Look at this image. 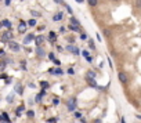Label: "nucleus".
<instances>
[{"label":"nucleus","instance_id":"1","mask_svg":"<svg viewBox=\"0 0 141 123\" xmlns=\"http://www.w3.org/2000/svg\"><path fill=\"white\" fill-rule=\"evenodd\" d=\"M66 104H68V105H66V108H68L69 111H73V109L76 108V98H75V97H71Z\"/></svg>","mask_w":141,"mask_h":123},{"label":"nucleus","instance_id":"2","mask_svg":"<svg viewBox=\"0 0 141 123\" xmlns=\"http://www.w3.org/2000/svg\"><path fill=\"white\" fill-rule=\"evenodd\" d=\"M8 47L11 48L12 51H19V48H21V47H19V44H18V43H17V42H14V40H10Z\"/></svg>","mask_w":141,"mask_h":123},{"label":"nucleus","instance_id":"3","mask_svg":"<svg viewBox=\"0 0 141 123\" xmlns=\"http://www.w3.org/2000/svg\"><path fill=\"white\" fill-rule=\"evenodd\" d=\"M11 37H12V32L11 30H6V32H3V35H1V40H4V42L10 40Z\"/></svg>","mask_w":141,"mask_h":123},{"label":"nucleus","instance_id":"4","mask_svg":"<svg viewBox=\"0 0 141 123\" xmlns=\"http://www.w3.org/2000/svg\"><path fill=\"white\" fill-rule=\"evenodd\" d=\"M118 78H119V80L122 82V83H127V82H129V78H127V75L125 72H120L119 75H118Z\"/></svg>","mask_w":141,"mask_h":123},{"label":"nucleus","instance_id":"5","mask_svg":"<svg viewBox=\"0 0 141 123\" xmlns=\"http://www.w3.org/2000/svg\"><path fill=\"white\" fill-rule=\"evenodd\" d=\"M35 37H36V36H35L33 33H29V35H26V37L24 39V43H25V44H29L32 40H35Z\"/></svg>","mask_w":141,"mask_h":123},{"label":"nucleus","instance_id":"6","mask_svg":"<svg viewBox=\"0 0 141 123\" xmlns=\"http://www.w3.org/2000/svg\"><path fill=\"white\" fill-rule=\"evenodd\" d=\"M66 50L71 51V53H72V54H75V55H79V48L78 47H73V46H66Z\"/></svg>","mask_w":141,"mask_h":123},{"label":"nucleus","instance_id":"7","mask_svg":"<svg viewBox=\"0 0 141 123\" xmlns=\"http://www.w3.org/2000/svg\"><path fill=\"white\" fill-rule=\"evenodd\" d=\"M25 30H26V22H24V21H21L19 22V25H18V32H21V33H24Z\"/></svg>","mask_w":141,"mask_h":123},{"label":"nucleus","instance_id":"8","mask_svg":"<svg viewBox=\"0 0 141 123\" xmlns=\"http://www.w3.org/2000/svg\"><path fill=\"white\" fill-rule=\"evenodd\" d=\"M15 93H17V94H22V93H24V87H22L21 83L15 84Z\"/></svg>","mask_w":141,"mask_h":123},{"label":"nucleus","instance_id":"9","mask_svg":"<svg viewBox=\"0 0 141 123\" xmlns=\"http://www.w3.org/2000/svg\"><path fill=\"white\" fill-rule=\"evenodd\" d=\"M43 42H44V37H43V36H36V37H35V43H36L37 47H40V44H42Z\"/></svg>","mask_w":141,"mask_h":123},{"label":"nucleus","instance_id":"10","mask_svg":"<svg viewBox=\"0 0 141 123\" xmlns=\"http://www.w3.org/2000/svg\"><path fill=\"white\" fill-rule=\"evenodd\" d=\"M83 55H84V58H86L87 62H91V61H93V58L90 57V54H89V51L87 50H83Z\"/></svg>","mask_w":141,"mask_h":123},{"label":"nucleus","instance_id":"11","mask_svg":"<svg viewBox=\"0 0 141 123\" xmlns=\"http://www.w3.org/2000/svg\"><path fill=\"white\" fill-rule=\"evenodd\" d=\"M0 25H3V26H6V28H11V22H10L8 19H3V21L0 22Z\"/></svg>","mask_w":141,"mask_h":123},{"label":"nucleus","instance_id":"12","mask_svg":"<svg viewBox=\"0 0 141 123\" xmlns=\"http://www.w3.org/2000/svg\"><path fill=\"white\" fill-rule=\"evenodd\" d=\"M62 12H58V14H55L54 17H53V21H60V19H62Z\"/></svg>","mask_w":141,"mask_h":123},{"label":"nucleus","instance_id":"13","mask_svg":"<svg viewBox=\"0 0 141 123\" xmlns=\"http://www.w3.org/2000/svg\"><path fill=\"white\" fill-rule=\"evenodd\" d=\"M50 72L51 73H57V75H62V69H61V68H55V69H51V71H50Z\"/></svg>","mask_w":141,"mask_h":123},{"label":"nucleus","instance_id":"14","mask_svg":"<svg viewBox=\"0 0 141 123\" xmlns=\"http://www.w3.org/2000/svg\"><path fill=\"white\" fill-rule=\"evenodd\" d=\"M36 54L39 55V57H44V51L42 50V47H37L36 48Z\"/></svg>","mask_w":141,"mask_h":123},{"label":"nucleus","instance_id":"15","mask_svg":"<svg viewBox=\"0 0 141 123\" xmlns=\"http://www.w3.org/2000/svg\"><path fill=\"white\" fill-rule=\"evenodd\" d=\"M68 28H69L71 30H73V32H78V30H79V26H76V25H72V24H69Z\"/></svg>","mask_w":141,"mask_h":123},{"label":"nucleus","instance_id":"16","mask_svg":"<svg viewBox=\"0 0 141 123\" xmlns=\"http://www.w3.org/2000/svg\"><path fill=\"white\" fill-rule=\"evenodd\" d=\"M22 112H24V105H21V107H18V108H17V116H21Z\"/></svg>","mask_w":141,"mask_h":123},{"label":"nucleus","instance_id":"17","mask_svg":"<svg viewBox=\"0 0 141 123\" xmlns=\"http://www.w3.org/2000/svg\"><path fill=\"white\" fill-rule=\"evenodd\" d=\"M71 24H72V25H76V26H79V25H80V24H79V21L75 18V17H72V18H71Z\"/></svg>","mask_w":141,"mask_h":123},{"label":"nucleus","instance_id":"18","mask_svg":"<svg viewBox=\"0 0 141 123\" xmlns=\"http://www.w3.org/2000/svg\"><path fill=\"white\" fill-rule=\"evenodd\" d=\"M26 25H29V26H35V25H36V21H35V19H29V21L26 22Z\"/></svg>","mask_w":141,"mask_h":123},{"label":"nucleus","instance_id":"19","mask_svg":"<svg viewBox=\"0 0 141 123\" xmlns=\"http://www.w3.org/2000/svg\"><path fill=\"white\" fill-rule=\"evenodd\" d=\"M48 36H50V40H55V39H57V35H55L54 32H50V35H48Z\"/></svg>","mask_w":141,"mask_h":123},{"label":"nucleus","instance_id":"20","mask_svg":"<svg viewBox=\"0 0 141 123\" xmlns=\"http://www.w3.org/2000/svg\"><path fill=\"white\" fill-rule=\"evenodd\" d=\"M94 78H96V73L94 72H89L87 73V79H94Z\"/></svg>","mask_w":141,"mask_h":123},{"label":"nucleus","instance_id":"21","mask_svg":"<svg viewBox=\"0 0 141 123\" xmlns=\"http://www.w3.org/2000/svg\"><path fill=\"white\" fill-rule=\"evenodd\" d=\"M73 116H75L76 119H80V118H82V114H80V112H79V111H76L75 114H73Z\"/></svg>","mask_w":141,"mask_h":123},{"label":"nucleus","instance_id":"22","mask_svg":"<svg viewBox=\"0 0 141 123\" xmlns=\"http://www.w3.org/2000/svg\"><path fill=\"white\" fill-rule=\"evenodd\" d=\"M89 83H90V86L97 87V83H96V80H94V79H90V80H89Z\"/></svg>","mask_w":141,"mask_h":123},{"label":"nucleus","instance_id":"23","mask_svg":"<svg viewBox=\"0 0 141 123\" xmlns=\"http://www.w3.org/2000/svg\"><path fill=\"white\" fill-rule=\"evenodd\" d=\"M40 86H42L43 89H47V87H48V83H47V82H40Z\"/></svg>","mask_w":141,"mask_h":123},{"label":"nucleus","instance_id":"24","mask_svg":"<svg viewBox=\"0 0 141 123\" xmlns=\"http://www.w3.org/2000/svg\"><path fill=\"white\" fill-rule=\"evenodd\" d=\"M97 3H98L97 0H89V4L90 6H97Z\"/></svg>","mask_w":141,"mask_h":123},{"label":"nucleus","instance_id":"25","mask_svg":"<svg viewBox=\"0 0 141 123\" xmlns=\"http://www.w3.org/2000/svg\"><path fill=\"white\" fill-rule=\"evenodd\" d=\"M4 68H6V61H3V62H0V71H3Z\"/></svg>","mask_w":141,"mask_h":123},{"label":"nucleus","instance_id":"26","mask_svg":"<svg viewBox=\"0 0 141 123\" xmlns=\"http://www.w3.org/2000/svg\"><path fill=\"white\" fill-rule=\"evenodd\" d=\"M42 97H43V96H42L40 93L37 94V96H36V102H40V101H42Z\"/></svg>","mask_w":141,"mask_h":123},{"label":"nucleus","instance_id":"27","mask_svg":"<svg viewBox=\"0 0 141 123\" xmlns=\"http://www.w3.org/2000/svg\"><path fill=\"white\" fill-rule=\"evenodd\" d=\"M26 115H28L29 118H32V116H35V112H33V111H28V112H26Z\"/></svg>","mask_w":141,"mask_h":123},{"label":"nucleus","instance_id":"28","mask_svg":"<svg viewBox=\"0 0 141 123\" xmlns=\"http://www.w3.org/2000/svg\"><path fill=\"white\" fill-rule=\"evenodd\" d=\"M48 58H50L53 62H54V60H55V57H54V54H53V53H50V54H48Z\"/></svg>","mask_w":141,"mask_h":123},{"label":"nucleus","instance_id":"29","mask_svg":"<svg viewBox=\"0 0 141 123\" xmlns=\"http://www.w3.org/2000/svg\"><path fill=\"white\" fill-rule=\"evenodd\" d=\"M48 123H57V118H51V119H48Z\"/></svg>","mask_w":141,"mask_h":123},{"label":"nucleus","instance_id":"30","mask_svg":"<svg viewBox=\"0 0 141 123\" xmlns=\"http://www.w3.org/2000/svg\"><path fill=\"white\" fill-rule=\"evenodd\" d=\"M30 14H32L33 17H40V14H39V12H37V11H33V10H32V12H30Z\"/></svg>","mask_w":141,"mask_h":123},{"label":"nucleus","instance_id":"31","mask_svg":"<svg viewBox=\"0 0 141 123\" xmlns=\"http://www.w3.org/2000/svg\"><path fill=\"white\" fill-rule=\"evenodd\" d=\"M53 104L58 105V104H60V98H54V100H53Z\"/></svg>","mask_w":141,"mask_h":123},{"label":"nucleus","instance_id":"32","mask_svg":"<svg viewBox=\"0 0 141 123\" xmlns=\"http://www.w3.org/2000/svg\"><path fill=\"white\" fill-rule=\"evenodd\" d=\"M7 101H8V102L14 101V97H12V96H8V97H7Z\"/></svg>","mask_w":141,"mask_h":123},{"label":"nucleus","instance_id":"33","mask_svg":"<svg viewBox=\"0 0 141 123\" xmlns=\"http://www.w3.org/2000/svg\"><path fill=\"white\" fill-rule=\"evenodd\" d=\"M68 73H69V75H73V73H75V71H73L72 68H69L68 69Z\"/></svg>","mask_w":141,"mask_h":123},{"label":"nucleus","instance_id":"34","mask_svg":"<svg viewBox=\"0 0 141 123\" xmlns=\"http://www.w3.org/2000/svg\"><path fill=\"white\" fill-rule=\"evenodd\" d=\"M80 39H82V40H86V39H87V36L84 35V33H82V35H80Z\"/></svg>","mask_w":141,"mask_h":123},{"label":"nucleus","instance_id":"35","mask_svg":"<svg viewBox=\"0 0 141 123\" xmlns=\"http://www.w3.org/2000/svg\"><path fill=\"white\" fill-rule=\"evenodd\" d=\"M73 40H75V39H73L72 36H68V42H69V43H73Z\"/></svg>","mask_w":141,"mask_h":123},{"label":"nucleus","instance_id":"36","mask_svg":"<svg viewBox=\"0 0 141 123\" xmlns=\"http://www.w3.org/2000/svg\"><path fill=\"white\" fill-rule=\"evenodd\" d=\"M1 119H4V120H8V116H7V114H3V116H1Z\"/></svg>","mask_w":141,"mask_h":123},{"label":"nucleus","instance_id":"37","mask_svg":"<svg viewBox=\"0 0 141 123\" xmlns=\"http://www.w3.org/2000/svg\"><path fill=\"white\" fill-rule=\"evenodd\" d=\"M65 6H66V10H68V11H69V12H71V14H72V8H71V7H69V6H68V4H65Z\"/></svg>","mask_w":141,"mask_h":123},{"label":"nucleus","instance_id":"38","mask_svg":"<svg viewBox=\"0 0 141 123\" xmlns=\"http://www.w3.org/2000/svg\"><path fill=\"white\" fill-rule=\"evenodd\" d=\"M54 64H55V65H60V61H58L57 58H55V60H54Z\"/></svg>","mask_w":141,"mask_h":123},{"label":"nucleus","instance_id":"39","mask_svg":"<svg viewBox=\"0 0 141 123\" xmlns=\"http://www.w3.org/2000/svg\"><path fill=\"white\" fill-rule=\"evenodd\" d=\"M4 55V50H0V57H3Z\"/></svg>","mask_w":141,"mask_h":123},{"label":"nucleus","instance_id":"40","mask_svg":"<svg viewBox=\"0 0 141 123\" xmlns=\"http://www.w3.org/2000/svg\"><path fill=\"white\" fill-rule=\"evenodd\" d=\"M89 43H90V47H91V48H94V43L91 42V40H90V42H89Z\"/></svg>","mask_w":141,"mask_h":123},{"label":"nucleus","instance_id":"41","mask_svg":"<svg viewBox=\"0 0 141 123\" xmlns=\"http://www.w3.org/2000/svg\"><path fill=\"white\" fill-rule=\"evenodd\" d=\"M10 1H11V0H6V1H4V3H6V6H10Z\"/></svg>","mask_w":141,"mask_h":123},{"label":"nucleus","instance_id":"42","mask_svg":"<svg viewBox=\"0 0 141 123\" xmlns=\"http://www.w3.org/2000/svg\"><path fill=\"white\" fill-rule=\"evenodd\" d=\"M137 6L141 7V0H137Z\"/></svg>","mask_w":141,"mask_h":123},{"label":"nucleus","instance_id":"43","mask_svg":"<svg viewBox=\"0 0 141 123\" xmlns=\"http://www.w3.org/2000/svg\"><path fill=\"white\" fill-rule=\"evenodd\" d=\"M55 3H62V0H54Z\"/></svg>","mask_w":141,"mask_h":123},{"label":"nucleus","instance_id":"44","mask_svg":"<svg viewBox=\"0 0 141 123\" xmlns=\"http://www.w3.org/2000/svg\"><path fill=\"white\" fill-rule=\"evenodd\" d=\"M94 123H101V120H100V119H97V120H94Z\"/></svg>","mask_w":141,"mask_h":123},{"label":"nucleus","instance_id":"45","mask_svg":"<svg viewBox=\"0 0 141 123\" xmlns=\"http://www.w3.org/2000/svg\"><path fill=\"white\" fill-rule=\"evenodd\" d=\"M120 123H125V119H123V118L120 119Z\"/></svg>","mask_w":141,"mask_h":123},{"label":"nucleus","instance_id":"46","mask_svg":"<svg viewBox=\"0 0 141 123\" xmlns=\"http://www.w3.org/2000/svg\"><path fill=\"white\" fill-rule=\"evenodd\" d=\"M76 1H79V3H82V1H83V0H76Z\"/></svg>","mask_w":141,"mask_h":123},{"label":"nucleus","instance_id":"47","mask_svg":"<svg viewBox=\"0 0 141 123\" xmlns=\"http://www.w3.org/2000/svg\"><path fill=\"white\" fill-rule=\"evenodd\" d=\"M0 123H8V122H0Z\"/></svg>","mask_w":141,"mask_h":123},{"label":"nucleus","instance_id":"48","mask_svg":"<svg viewBox=\"0 0 141 123\" xmlns=\"http://www.w3.org/2000/svg\"><path fill=\"white\" fill-rule=\"evenodd\" d=\"M114 1H118V0H114Z\"/></svg>","mask_w":141,"mask_h":123}]
</instances>
